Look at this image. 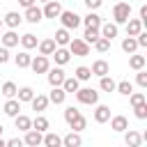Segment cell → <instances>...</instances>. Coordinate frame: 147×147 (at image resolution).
<instances>
[{
    "label": "cell",
    "mask_w": 147,
    "mask_h": 147,
    "mask_svg": "<svg viewBox=\"0 0 147 147\" xmlns=\"http://www.w3.org/2000/svg\"><path fill=\"white\" fill-rule=\"evenodd\" d=\"M69 53L71 55H76V57H85V55H90V44L85 41V39H80V37H76V39H69Z\"/></svg>",
    "instance_id": "3"
},
{
    "label": "cell",
    "mask_w": 147,
    "mask_h": 147,
    "mask_svg": "<svg viewBox=\"0 0 147 147\" xmlns=\"http://www.w3.org/2000/svg\"><path fill=\"white\" fill-rule=\"evenodd\" d=\"M7 145V140H2V136H0V147H5Z\"/></svg>",
    "instance_id": "51"
},
{
    "label": "cell",
    "mask_w": 147,
    "mask_h": 147,
    "mask_svg": "<svg viewBox=\"0 0 147 147\" xmlns=\"http://www.w3.org/2000/svg\"><path fill=\"white\" fill-rule=\"evenodd\" d=\"M16 83H11V80H7V83H2V87H0V92L7 96V99H11V96H16Z\"/></svg>",
    "instance_id": "38"
},
{
    "label": "cell",
    "mask_w": 147,
    "mask_h": 147,
    "mask_svg": "<svg viewBox=\"0 0 147 147\" xmlns=\"http://www.w3.org/2000/svg\"><path fill=\"white\" fill-rule=\"evenodd\" d=\"M115 92L129 96V94L133 92V83H129V80H119V83H115Z\"/></svg>",
    "instance_id": "35"
},
{
    "label": "cell",
    "mask_w": 147,
    "mask_h": 147,
    "mask_svg": "<svg viewBox=\"0 0 147 147\" xmlns=\"http://www.w3.org/2000/svg\"><path fill=\"white\" fill-rule=\"evenodd\" d=\"M32 129H37V131H41V133H44V131H48V129H51V122L39 113V115L32 119Z\"/></svg>",
    "instance_id": "32"
},
{
    "label": "cell",
    "mask_w": 147,
    "mask_h": 147,
    "mask_svg": "<svg viewBox=\"0 0 147 147\" xmlns=\"http://www.w3.org/2000/svg\"><path fill=\"white\" fill-rule=\"evenodd\" d=\"M46 78H48V85H51V87H55V85H62V80H64L67 76H64L62 67H55V69H51V67H48Z\"/></svg>",
    "instance_id": "6"
},
{
    "label": "cell",
    "mask_w": 147,
    "mask_h": 147,
    "mask_svg": "<svg viewBox=\"0 0 147 147\" xmlns=\"http://www.w3.org/2000/svg\"><path fill=\"white\" fill-rule=\"evenodd\" d=\"M74 94H76L78 103H85V106H94V103L99 101V92L92 90V87H78Z\"/></svg>",
    "instance_id": "1"
},
{
    "label": "cell",
    "mask_w": 147,
    "mask_h": 147,
    "mask_svg": "<svg viewBox=\"0 0 147 147\" xmlns=\"http://www.w3.org/2000/svg\"><path fill=\"white\" fill-rule=\"evenodd\" d=\"M124 142L129 145V147H140V142H142V136L138 133V131H126V136H124Z\"/></svg>",
    "instance_id": "28"
},
{
    "label": "cell",
    "mask_w": 147,
    "mask_h": 147,
    "mask_svg": "<svg viewBox=\"0 0 147 147\" xmlns=\"http://www.w3.org/2000/svg\"><path fill=\"white\" fill-rule=\"evenodd\" d=\"M69 126H71V131H78V133H80V131H83V129L87 126V119H85L83 115H78V117H76V119H74V122L69 124Z\"/></svg>",
    "instance_id": "41"
},
{
    "label": "cell",
    "mask_w": 147,
    "mask_h": 147,
    "mask_svg": "<svg viewBox=\"0 0 147 147\" xmlns=\"http://www.w3.org/2000/svg\"><path fill=\"white\" fill-rule=\"evenodd\" d=\"M53 39H55V44H57V46H67V44H69V39H71V34H69V30H67V28H60V30H55V37H53Z\"/></svg>",
    "instance_id": "29"
},
{
    "label": "cell",
    "mask_w": 147,
    "mask_h": 147,
    "mask_svg": "<svg viewBox=\"0 0 147 147\" xmlns=\"http://www.w3.org/2000/svg\"><path fill=\"white\" fill-rule=\"evenodd\" d=\"M64 99H67V92H64L60 85H55V87L51 90V94H48V101H51V103H55V106L64 103Z\"/></svg>",
    "instance_id": "16"
},
{
    "label": "cell",
    "mask_w": 147,
    "mask_h": 147,
    "mask_svg": "<svg viewBox=\"0 0 147 147\" xmlns=\"http://www.w3.org/2000/svg\"><path fill=\"white\" fill-rule=\"evenodd\" d=\"M99 32H101V37H106V39H110V41H113V39L117 37L119 28H117V23H101Z\"/></svg>",
    "instance_id": "12"
},
{
    "label": "cell",
    "mask_w": 147,
    "mask_h": 147,
    "mask_svg": "<svg viewBox=\"0 0 147 147\" xmlns=\"http://www.w3.org/2000/svg\"><path fill=\"white\" fill-rule=\"evenodd\" d=\"M108 122H110V129H113V131H117V133H122V131H126V129H129V119H126L124 115H115V117H110Z\"/></svg>",
    "instance_id": "11"
},
{
    "label": "cell",
    "mask_w": 147,
    "mask_h": 147,
    "mask_svg": "<svg viewBox=\"0 0 147 147\" xmlns=\"http://www.w3.org/2000/svg\"><path fill=\"white\" fill-rule=\"evenodd\" d=\"M140 21H142V23L147 21V5H142V7H140Z\"/></svg>",
    "instance_id": "49"
},
{
    "label": "cell",
    "mask_w": 147,
    "mask_h": 147,
    "mask_svg": "<svg viewBox=\"0 0 147 147\" xmlns=\"http://www.w3.org/2000/svg\"><path fill=\"white\" fill-rule=\"evenodd\" d=\"M57 18H60V23H62V28H67V30H76V28L80 25V16H78L76 11H69V9H67V11L62 9Z\"/></svg>",
    "instance_id": "4"
},
{
    "label": "cell",
    "mask_w": 147,
    "mask_h": 147,
    "mask_svg": "<svg viewBox=\"0 0 147 147\" xmlns=\"http://www.w3.org/2000/svg\"><path fill=\"white\" fill-rule=\"evenodd\" d=\"M60 87H62V90H64V92H67V94H74V92H76V90H78V87H80V80H78V78H76V76H71V78H64V80H62V85H60Z\"/></svg>",
    "instance_id": "22"
},
{
    "label": "cell",
    "mask_w": 147,
    "mask_h": 147,
    "mask_svg": "<svg viewBox=\"0 0 147 147\" xmlns=\"http://www.w3.org/2000/svg\"><path fill=\"white\" fill-rule=\"evenodd\" d=\"M37 2H48V0H37Z\"/></svg>",
    "instance_id": "53"
},
{
    "label": "cell",
    "mask_w": 147,
    "mask_h": 147,
    "mask_svg": "<svg viewBox=\"0 0 147 147\" xmlns=\"http://www.w3.org/2000/svg\"><path fill=\"white\" fill-rule=\"evenodd\" d=\"M78 115H80V110H78V108H74V106H69V108L64 110V122H67V124H71Z\"/></svg>",
    "instance_id": "42"
},
{
    "label": "cell",
    "mask_w": 147,
    "mask_h": 147,
    "mask_svg": "<svg viewBox=\"0 0 147 147\" xmlns=\"http://www.w3.org/2000/svg\"><path fill=\"white\" fill-rule=\"evenodd\" d=\"M30 60H32V57H30V53H28V51H21V53L14 57V62H16V67H18V69H28V67H30Z\"/></svg>",
    "instance_id": "34"
},
{
    "label": "cell",
    "mask_w": 147,
    "mask_h": 147,
    "mask_svg": "<svg viewBox=\"0 0 147 147\" xmlns=\"http://www.w3.org/2000/svg\"><path fill=\"white\" fill-rule=\"evenodd\" d=\"M129 103H131V106L145 103V94H142V92H131V94H129Z\"/></svg>",
    "instance_id": "43"
},
{
    "label": "cell",
    "mask_w": 147,
    "mask_h": 147,
    "mask_svg": "<svg viewBox=\"0 0 147 147\" xmlns=\"http://www.w3.org/2000/svg\"><path fill=\"white\" fill-rule=\"evenodd\" d=\"M90 69H92V76H99V78H101V76H106V74H110V67H108V62H106V60H96Z\"/></svg>",
    "instance_id": "19"
},
{
    "label": "cell",
    "mask_w": 147,
    "mask_h": 147,
    "mask_svg": "<svg viewBox=\"0 0 147 147\" xmlns=\"http://www.w3.org/2000/svg\"><path fill=\"white\" fill-rule=\"evenodd\" d=\"M101 2H103V0H85V7L92 11V9H99V7H101Z\"/></svg>",
    "instance_id": "47"
},
{
    "label": "cell",
    "mask_w": 147,
    "mask_h": 147,
    "mask_svg": "<svg viewBox=\"0 0 147 147\" xmlns=\"http://www.w3.org/2000/svg\"><path fill=\"white\" fill-rule=\"evenodd\" d=\"M80 21L85 23V28H101V23H103V21H101V16H99L94 9H92V11H90L85 18H80Z\"/></svg>",
    "instance_id": "21"
},
{
    "label": "cell",
    "mask_w": 147,
    "mask_h": 147,
    "mask_svg": "<svg viewBox=\"0 0 147 147\" xmlns=\"http://www.w3.org/2000/svg\"><path fill=\"white\" fill-rule=\"evenodd\" d=\"M2 110H5V115H9V117H16L18 115V110H21V101L18 99H7V103L2 106Z\"/></svg>",
    "instance_id": "17"
},
{
    "label": "cell",
    "mask_w": 147,
    "mask_h": 147,
    "mask_svg": "<svg viewBox=\"0 0 147 147\" xmlns=\"http://www.w3.org/2000/svg\"><path fill=\"white\" fill-rule=\"evenodd\" d=\"M41 145H46V147H60V145H62V138H60L57 133H53V131H44Z\"/></svg>",
    "instance_id": "18"
},
{
    "label": "cell",
    "mask_w": 147,
    "mask_h": 147,
    "mask_svg": "<svg viewBox=\"0 0 147 147\" xmlns=\"http://www.w3.org/2000/svg\"><path fill=\"white\" fill-rule=\"evenodd\" d=\"M41 138H44V133H41V131H37V129H28V131H25L23 142H25V145H30V147H37V145H41Z\"/></svg>",
    "instance_id": "9"
},
{
    "label": "cell",
    "mask_w": 147,
    "mask_h": 147,
    "mask_svg": "<svg viewBox=\"0 0 147 147\" xmlns=\"http://www.w3.org/2000/svg\"><path fill=\"white\" fill-rule=\"evenodd\" d=\"M30 103H32V110H37V113H44V110L48 108V103H51V101H48V96H46V94H34Z\"/></svg>",
    "instance_id": "13"
},
{
    "label": "cell",
    "mask_w": 147,
    "mask_h": 147,
    "mask_svg": "<svg viewBox=\"0 0 147 147\" xmlns=\"http://www.w3.org/2000/svg\"><path fill=\"white\" fill-rule=\"evenodd\" d=\"M136 83L140 87H147V71L145 69H138V76H136Z\"/></svg>",
    "instance_id": "45"
},
{
    "label": "cell",
    "mask_w": 147,
    "mask_h": 147,
    "mask_svg": "<svg viewBox=\"0 0 147 147\" xmlns=\"http://www.w3.org/2000/svg\"><path fill=\"white\" fill-rule=\"evenodd\" d=\"M48 67H51V62H48V55H37V57H32L30 60V69L34 71V74H46L48 71Z\"/></svg>",
    "instance_id": "5"
},
{
    "label": "cell",
    "mask_w": 147,
    "mask_h": 147,
    "mask_svg": "<svg viewBox=\"0 0 147 147\" xmlns=\"http://www.w3.org/2000/svg\"><path fill=\"white\" fill-rule=\"evenodd\" d=\"M7 62H9V48L0 46V64H7Z\"/></svg>",
    "instance_id": "46"
},
{
    "label": "cell",
    "mask_w": 147,
    "mask_h": 147,
    "mask_svg": "<svg viewBox=\"0 0 147 147\" xmlns=\"http://www.w3.org/2000/svg\"><path fill=\"white\" fill-rule=\"evenodd\" d=\"M94 48H96L99 53H108V51H110V39H106V37H99V39L94 41Z\"/></svg>",
    "instance_id": "40"
},
{
    "label": "cell",
    "mask_w": 147,
    "mask_h": 147,
    "mask_svg": "<svg viewBox=\"0 0 147 147\" xmlns=\"http://www.w3.org/2000/svg\"><path fill=\"white\" fill-rule=\"evenodd\" d=\"M34 2H37V0H18V5H21L23 9H25V7H30V5H34Z\"/></svg>",
    "instance_id": "50"
},
{
    "label": "cell",
    "mask_w": 147,
    "mask_h": 147,
    "mask_svg": "<svg viewBox=\"0 0 147 147\" xmlns=\"http://www.w3.org/2000/svg\"><path fill=\"white\" fill-rule=\"evenodd\" d=\"M0 41H2V46L14 48V46H18V34H16L14 30H9V32H5V34L0 37Z\"/></svg>",
    "instance_id": "24"
},
{
    "label": "cell",
    "mask_w": 147,
    "mask_h": 147,
    "mask_svg": "<svg viewBox=\"0 0 147 147\" xmlns=\"http://www.w3.org/2000/svg\"><path fill=\"white\" fill-rule=\"evenodd\" d=\"M129 16H131V5L129 2H117L113 7V23L122 25V23L129 21Z\"/></svg>",
    "instance_id": "2"
},
{
    "label": "cell",
    "mask_w": 147,
    "mask_h": 147,
    "mask_svg": "<svg viewBox=\"0 0 147 147\" xmlns=\"http://www.w3.org/2000/svg\"><path fill=\"white\" fill-rule=\"evenodd\" d=\"M145 64H147V57L145 55H138V53H131V57H129V67L131 69H145Z\"/></svg>",
    "instance_id": "27"
},
{
    "label": "cell",
    "mask_w": 147,
    "mask_h": 147,
    "mask_svg": "<svg viewBox=\"0 0 147 147\" xmlns=\"http://www.w3.org/2000/svg\"><path fill=\"white\" fill-rule=\"evenodd\" d=\"M21 145H23L21 138H11V140H7V147H21Z\"/></svg>",
    "instance_id": "48"
},
{
    "label": "cell",
    "mask_w": 147,
    "mask_h": 147,
    "mask_svg": "<svg viewBox=\"0 0 147 147\" xmlns=\"http://www.w3.org/2000/svg\"><path fill=\"white\" fill-rule=\"evenodd\" d=\"M133 110H136V117H138V119H147V101L133 106Z\"/></svg>",
    "instance_id": "44"
},
{
    "label": "cell",
    "mask_w": 147,
    "mask_h": 147,
    "mask_svg": "<svg viewBox=\"0 0 147 147\" xmlns=\"http://www.w3.org/2000/svg\"><path fill=\"white\" fill-rule=\"evenodd\" d=\"M60 11H62V7H60V2H57V0H48V2H44L41 14H44L46 18H57V16H60Z\"/></svg>",
    "instance_id": "7"
},
{
    "label": "cell",
    "mask_w": 147,
    "mask_h": 147,
    "mask_svg": "<svg viewBox=\"0 0 147 147\" xmlns=\"http://www.w3.org/2000/svg\"><path fill=\"white\" fill-rule=\"evenodd\" d=\"M83 140H80V136H78V131H71V133H67L64 138H62V145L64 147H78Z\"/></svg>",
    "instance_id": "33"
},
{
    "label": "cell",
    "mask_w": 147,
    "mask_h": 147,
    "mask_svg": "<svg viewBox=\"0 0 147 147\" xmlns=\"http://www.w3.org/2000/svg\"><path fill=\"white\" fill-rule=\"evenodd\" d=\"M14 126H16L18 131H28V129H32V119H30L28 115H21V113H18V115L14 117Z\"/></svg>",
    "instance_id": "23"
},
{
    "label": "cell",
    "mask_w": 147,
    "mask_h": 147,
    "mask_svg": "<svg viewBox=\"0 0 147 147\" xmlns=\"http://www.w3.org/2000/svg\"><path fill=\"white\" fill-rule=\"evenodd\" d=\"M2 131H5V126H2V124H0V136H2Z\"/></svg>",
    "instance_id": "52"
},
{
    "label": "cell",
    "mask_w": 147,
    "mask_h": 147,
    "mask_svg": "<svg viewBox=\"0 0 147 147\" xmlns=\"http://www.w3.org/2000/svg\"><path fill=\"white\" fill-rule=\"evenodd\" d=\"M32 96H34V90L30 85H23V87L16 90V99L18 101H32Z\"/></svg>",
    "instance_id": "31"
},
{
    "label": "cell",
    "mask_w": 147,
    "mask_h": 147,
    "mask_svg": "<svg viewBox=\"0 0 147 147\" xmlns=\"http://www.w3.org/2000/svg\"><path fill=\"white\" fill-rule=\"evenodd\" d=\"M2 23H5V25H9V28L14 30V28H18V25L23 23V16H21L18 11H7V14H5V18H2Z\"/></svg>",
    "instance_id": "14"
},
{
    "label": "cell",
    "mask_w": 147,
    "mask_h": 147,
    "mask_svg": "<svg viewBox=\"0 0 147 147\" xmlns=\"http://www.w3.org/2000/svg\"><path fill=\"white\" fill-rule=\"evenodd\" d=\"M18 41H21V46H23L25 51H30V48H37V44H39V41H37V37H34L32 32H25L23 37H18Z\"/></svg>",
    "instance_id": "25"
},
{
    "label": "cell",
    "mask_w": 147,
    "mask_h": 147,
    "mask_svg": "<svg viewBox=\"0 0 147 147\" xmlns=\"http://www.w3.org/2000/svg\"><path fill=\"white\" fill-rule=\"evenodd\" d=\"M74 76H76L78 80H90V78H92V69L80 64V67H76V74H74Z\"/></svg>",
    "instance_id": "39"
},
{
    "label": "cell",
    "mask_w": 147,
    "mask_h": 147,
    "mask_svg": "<svg viewBox=\"0 0 147 147\" xmlns=\"http://www.w3.org/2000/svg\"><path fill=\"white\" fill-rule=\"evenodd\" d=\"M138 48H140V46H138L136 37H129V34H126V37L122 39V51H124V53H129V55H131V53H136Z\"/></svg>",
    "instance_id": "26"
},
{
    "label": "cell",
    "mask_w": 147,
    "mask_h": 147,
    "mask_svg": "<svg viewBox=\"0 0 147 147\" xmlns=\"http://www.w3.org/2000/svg\"><path fill=\"white\" fill-rule=\"evenodd\" d=\"M28 23H39L41 18H44V14H41V9L37 7V5H30V7H25V16H23Z\"/></svg>",
    "instance_id": "10"
},
{
    "label": "cell",
    "mask_w": 147,
    "mask_h": 147,
    "mask_svg": "<svg viewBox=\"0 0 147 147\" xmlns=\"http://www.w3.org/2000/svg\"><path fill=\"white\" fill-rule=\"evenodd\" d=\"M37 46H39V53H41V55H51V53L57 48L55 39H44V41H39Z\"/></svg>",
    "instance_id": "30"
},
{
    "label": "cell",
    "mask_w": 147,
    "mask_h": 147,
    "mask_svg": "<svg viewBox=\"0 0 147 147\" xmlns=\"http://www.w3.org/2000/svg\"><path fill=\"white\" fill-rule=\"evenodd\" d=\"M0 30H2V18H0Z\"/></svg>",
    "instance_id": "54"
},
{
    "label": "cell",
    "mask_w": 147,
    "mask_h": 147,
    "mask_svg": "<svg viewBox=\"0 0 147 147\" xmlns=\"http://www.w3.org/2000/svg\"><path fill=\"white\" fill-rule=\"evenodd\" d=\"M51 55L55 57V64H57V67H64V64L71 60V53H69V48H64V46H57Z\"/></svg>",
    "instance_id": "8"
},
{
    "label": "cell",
    "mask_w": 147,
    "mask_h": 147,
    "mask_svg": "<svg viewBox=\"0 0 147 147\" xmlns=\"http://www.w3.org/2000/svg\"><path fill=\"white\" fill-rule=\"evenodd\" d=\"M99 87L103 90V92H115V80L106 74V76H101V80H99Z\"/></svg>",
    "instance_id": "37"
},
{
    "label": "cell",
    "mask_w": 147,
    "mask_h": 147,
    "mask_svg": "<svg viewBox=\"0 0 147 147\" xmlns=\"http://www.w3.org/2000/svg\"><path fill=\"white\" fill-rule=\"evenodd\" d=\"M124 25H126V34H129V37H136V34L142 30V25H145V23H142L140 18H131V16H129V21H126Z\"/></svg>",
    "instance_id": "15"
},
{
    "label": "cell",
    "mask_w": 147,
    "mask_h": 147,
    "mask_svg": "<svg viewBox=\"0 0 147 147\" xmlns=\"http://www.w3.org/2000/svg\"><path fill=\"white\" fill-rule=\"evenodd\" d=\"M99 37H101L99 28H85V34H83V39H85L87 44H94V41H96Z\"/></svg>",
    "instance_id": "36"
},
{
    "label": "cell",
    "mask_w": 147,
    "mask_h": 147,
    "mask_svg": "<svg viewBox=\"0 0 147 147\" xmlns=\"http://www.w3.org/2000/svg\"><path fill=\"white\" fill-rule=\"evenodd\" d=\"M110 119V108L108 106H96V110H94V122L96 124H106Z\"/></svg>",
    "instance_id": "20"
}]
</instances>
